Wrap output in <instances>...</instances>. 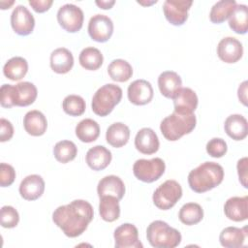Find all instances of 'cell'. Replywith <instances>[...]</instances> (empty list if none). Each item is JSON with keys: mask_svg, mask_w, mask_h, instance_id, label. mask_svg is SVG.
I'll list each match as a JSON object with an SVG mask.
<instances>
[{"mask_svg": "<svg viewBox=\"0 0 248 248\" xmlns=\"http://www.w3.org/2000/svg\"><path fill=\"white\" fill-rule=\"evenodd\" d=\"M247 80H244L238 87L237 90V96L239 101L244 105L247 106Z\"/></svg>", "mask_w": 248, "mask_h": 248, "instance_id": "44", "label": "cell"}, {"mask_svg": "<svg viewBox=\"0 0 248 248\" xmlns=\"http://www.w3.org/2000/svg\"><path fill=\"white\" fill-rule=\"evenodd\" d=\"M197 118L194 113L180 114L173 111L165 117L161 124L160 130L166 140L175 141L186 134H190L196 127Z\"/></svg>", "mask_w": 248, "mask_h": 248, "instance_id": "5", "label": "cell"}, {"mask_svg": "<svg viewBox=\"0 0 248 248\" xmlns=\"http://www.w3.org/2000/svg\"><path fill=\"white\" fill-rule=\"evenodd\" d=\"M166 164L161 158L139 159L133 166L134 175L140 181L151 183L158 180L165 172Z\"/></svg>", "mask_w": 248, "mask_h": 248, "instance_id": "8", "label": "cell"}, {"mask_svg": "<svg viewBox=\"0 0 248 248\" xmlns=\"http://www.w3.org/2000/svg\"><path fill=\"white\" fill-rule=\"evenodd\" d=\"M37 87L29 81H21L15 85L3 84L0 88V103L3 108L27 107L37 98Z\"/></svg>", "mask_w": 248, "mask_h": 248, "instance_id": "3", "label": "cell"}, {"mask_svg": "<svg viewBox=\"0 0 248 248\" xmlns=\"http://www.w3.org/2000/svg\"><path fill=\"white\" fill-rule=\"evenodd\" d=\"M130 138V129L122 122L111 124L106 132V140L108 144L115 148L124 146Z\"/></svg>", "mask_w": 248, "mask_h": 248, "instance_id": "26", "label": "cell"}, {"mask_svg": "<svg viewBox=\"0 0 248 248\" xmlns=\"http://www.w3.org/2000/svg\"><path fill=\"white\" fill-rule=\"evenodd\" d=\"M99 213L101 218L106 222H113L119 218L120 206L119 200L110 195L100 198Z\"/></svg>", "mask_w": 248, "mask_h": 248, "instance_id": "28", "label": "cell"}, {"mask_svg": "<svg viewBox=\"0 0 248 248\" xmlns=\"http://www.w3.org/2000/svg\"><path fill=\"white\" fill-rule=\"evenodd\" d=\"M206 152L213 158L223 157L227 150L228 146L226 141L221 138H213L206 143Z\"/></svg>", "mask_w": 248, "mask_h": 248, "instance_id": "39", "label": "cell"}, {"mask_svg": "<svg viewBox=\"0 0 248 248\" xmlns=\"http://www.w3.org/2000/svg\"><path fill=\"white\" fill-rule=\"evenodd\" d=\"M246 235V228L240 229L236 227H227L220 232L219 240L223 247L238 248L243 246Z\"/></svg>", "mask_w": 248, "mask_h": 248, "instance_id": "27", "label": "cell"}, {"mask_svg": "<svg viewBox=\"0 0 248 248\" xmlns=\"http://www.w3.org/2000/svg\"><path fill=\"white\" fill-rule=\"evenodd\" d=\"M74 66V56L66 47H58L50 54V68L57 74H66Z\"/></svg>", "mask_w": 248, "mask_h": 248, "instance_id": "25", "label": "cell"}, {"mask_svg": "<svg viewBox=\"0 0 248 248\" xmlns=\"http://www.w3.org/2000/svg\"><path fill=\"white\" fill-rule=\"evenodd\" d=\"M97 6H99L103 10H109L111 7L115 4L114 0H101V1H96L95 2Z\"/></svg>", "mask_w": 248, "mask_h": 248, "instance_id": "45", "label": "cell"}, {"mask_svg": "<svg viewBox=\"0 0 248 248\" xmlns=\"http://www.w3.org/2000/svg\"><path fill=\"white\" fill-rule=\"evenodd\" d=\"M108 73L114 81L125 82L133 76V68L124 59H114L108 66Z\"/></svg>", "mask_w": 248, "mask_h": 248, "instance_id": "32", "label": "cell"}, {"mask_svg": "<svg viewBox=\"0 0 248 248\" xmlns=\"http://www.w3.org/2000/svg\"><path fill=\"white\" fill-rule=\"evenodd\" d=\"M16 178V170L13 166L1 163L0 164V185L1 187L11 186Z\"/></svg>", "mask_w": 248, "mask_h": 248, "instance_id": "40", "label": "cell"}, {"mask_svg": "<svg viewBox=\"0 0 248 248\" xmlns=\"http://www.w3.org/2000/svg\"><path fill=\"white\" fill-rule=\"evenodd\" d=\"M182 80L179 75L173 71H165L158 78V86L161 94L166 98L172 99L181 88Z\"/></svg>", "mask_w": 248, "mask_h": 248, "instance_id": "23", "label": "cell"}, {"mask_svg": "<svg viewBox=\"0 0 248 248\" xmlns=\"http://www.w3.org/2000/svg\"><path fill=\"white\" fill-rule=\"evenodd\" d=\"M146 237L154 248H174L181 242V233L167 222L155 220L146 229Z\"/></svg>", "mask_w": 248, "mask_h": 248, "instance_id": "4", "label": "cell"}, {"mask_svg": "<svg viewBox=\"0 0 248 248\" xmlns=\"http://www.w3.org/2000/svg\"><path fill=\"white\" fill-rule=\"evenodd\" d=\"M97 193L99 198L110 195L120 201L125 194V185L120 177L116 175H107L98 182Z\"/></svg>", "mask_w": 248, "mask_h": 248, "instance_id": "20", "label": "cell"}, {"mask_svg": "<svg viewBox=\"0 0 248 248\" xmlns=\"http://www.w3.org/2000/svg\"><path fill=\"white\" fill-rule=\"evenodd\" d=\"M45 191V181L38 174L27 175L20 182L19 194L26 201H35L39 199Z\"/></svg>", "mask_w": 248, "mask_h": 248, "instance_id": "19", "label": "cell"}, {"mask_svg": "<svg viewBox=\"0 0 248 248\" xmlns=\"http://www.w3.org/2000/svg\"><path fill=\"white\" fill-rule=\"evenodd\" d=\"M28 71V63L25 58L20 56H15L9 59L4 67L3 74L4 76L11 80H20L25 77Z\"/></svg>", "mask_w": 248, "mask_h": 248, "instance_id": "29", "label": "cell"}, {"mask_svg": "<svg viewBox=\"0 0 248 248\" xmlns=\"http://www.w3.org/2000/svg\"><path fill=\"white\" fill-rule=\"evenodd\" d=\"M92 205L84 200H75L58 206L52 213V221L68 237H77L87 229L93 220Z\"/></svg>", "mask_w": 248, "mask_h": 248, "instance_id": "1", "label": "cell"}, {"mask_svg": "<svg viewBox=\"0 0 248 248\" xmlns=\"http://www.w3.org/2000/svg\"><path fill=\"white\" fill-rule=\"evenodd\" d=\"M19 222V215L16 209L11 205H4L0 210V223L3 228L12 229Z\"/></svg>", "mask_w": 248, "mask_h": 248, "instance_id": "38", "label": "cell"}, {"mask_svg": "<svg viewBox=\"0 0 248 248\" xmlns=\"http://www.w3.org/2000/svg\"><path fill=\"white\" fill-rule=\"evenodd\" d=\"M111 152L103 145H95L91 147L86 155L85 161L93 170H102L106 169L111 162Z\"/></svg>", "mask_w": 248, "mask_h": 248, "instance_id": "21", "label": "cell"}, {"mask_svg": "<svg viewBox=\"0 0 248 248\" xmlns=\"http://www.w3.org/2000/svg\"><path fill=\"white\" fill-rule=\"evenodd\" d=\"M153 93L151 83L145 79L134 80L127 90L129 101L136 106L148 104L153 98Z\"/></svg>", "mask_w": 248, "mask_h": 248, "instance_id": "15", "label": "cell"}, {"mask_svg": "<svg viewBox=\"0 0 248 248\" xmlns=\"http://www.w3.org/2000/svg\"><path fill=\"white\" fill-rule=\"evenodd\" d=\"M83 12L74 4H65L57 12V21L59 25L69 33L79 31L83 24Z\"/></svg>", "mask_w": 248, "mask_h": 248, "instance_id": "9", "label": "cell"}, {"mask_svg": "<svg viewBox=\"0 0 248 248\" xmlns=\"http://www.w3.org/2000/svg\"><path fill=\"white\" fill-rule=\"evenodd\" d=\"M23 127L29 135L39 137L46 133L47 128V121L43 112L37 109H33L24 115Z\"/></svg>", "mask_w": 248, "mask_h": 248, "instance_id": "24", "label": "cell"}, {"mask_svg": "<svg viewBox=\"0 0 248 248\" xmlns=\"http://www.w3.org/2000/svg\"><path fill=\"white\" fill-rule=\"evenodd\" d=\"M242 54V44L236 38H223L217 46V55L225 63H235L240 60Z\"/></svg>", "mask_w": 248, "mask_h": 248, "instance_id": "14", "label": "cell"}, {"mask_svg": "<svg viewBox=\"0 0 248 248\" xmlns=\"http://www.w3.org/2000/svg\"><path fill=\"white\" fill-rule=\"evenodd\" d=\"M76 136L82 142H92L100 136V126L91 118L82 119L76 126Z\"/></svg>", "mask_w": 248, "mask_h": 248, "instance_id": "30", "label": "cell"}, {"mask_svg": "<svg viewBox=\"0 0 248 248\" xmlns=\"http://www.w3.org/2000/svg\"><path fill=\"white\" fill-rule=\"evenodd\" d=\"M29 5L36 13H45L52 5V0H29Z\"/></svg>", "mask_w": 248, "mask_h": 248, "instance_id": "43", "label": "cell"}, {"mask_svg": "<svg viewBox=\"0 0 248 248\" xmlns=\"http://www.w3.org/2000/svg\"><path fill=\"white\" fill-rule=\"evenodd\" d=\"M236 6L234 0H221L215 3L209 13L210 21L213 23H222L230 17Z\"/></svg>", "mask_w": 248, "mask_h": 248, "instance_id": "35", "label": "cell"}, {"mask_svg": "<svg viewBox=\"0 0 248 248\" xmlns=\"http://www.w3.org/2000/svg\"><path fill=\"white\" fill-rule=\"evenodd\" d=\"M115 248H142L139 240V232L135 225L124 223L117 227L113 233Z\"/></svg>", "mask_w": 248, "mask_h": 248, "instance_id": "13", "label": "cell"}, {"mask_svg": "<svg viewBox=\"0 0 248 248\" xmlns=\"http://www.w3.org/2000/svg\"><path fill=\"white\" fill-rule=\"evenodd\" d=\"M87 30L93 41L105 43L112 36L113 22L108 16L98 14L89 19Z\"/></svg>", "mask_w": 248, "mask_h": 248, "instance_id": "11", "label": "cell"}, {"mask_svg": "<svg viewBox=\"0 0 248 248\" xmlns=\"http://www.w3.org/2000/svg\"><path fill=\"white\" fill-rule=\"evenodd\" d=\"M14 136V127L13 124L5 119L1 118L0 119V141H8L10 140Z\"/></svg>", "mask_w": 248, "mask_h": 248, "instance_id": "41", "label": "cell"}, {"mask_svg": "<svg viewBox=\"0 0 248 248\" xmlns=\"http://www.w3.org/2000/svg\"><path fill=\"white\" fill-rule=\"evenodd\" d=\"M247 163L248 159L247 157H243L238 160L236 168H237V173L239 177V182L242 184L244 188H248L247 185V179H248V173H247Z\"/></svg>", "mask_w": 248, "mask_h": 248, "instance_id": "42", "label": "cell"}, {"mask_svg": "<svg viewBox=\"0 0 248 248\" xmlns=\"http://www.w3.org/2000/svg\"><path fill=\"white\" fill-rule=\"evenodd\" d=\"M63 110L71 116H79L83 114L86 108L85 101L82 97L75 94L68 95L64 98L62 103Z\"/></svg>", "mask_w": 248, "mask_h": 248, "instance_id": "37", "label": "cell"}, {"mask_svg": "<svg viewBox=\"0 0 248 248\" xmlns=\"http://www.w3.org/2000/svg\"><path fill=\"white\" fill-rule=\"evenodd\" d=\"M225 215L234 222H242L248 218V196L232 197L224 204Z\"/></svg>", "mask_w": 248, "mask_h": 248, "instance_id": "17", "label": "cell"}, {"mask_svg": "<svg viewBox=\"0 0 248 248\" xmlns=\"http://www.w3.org/2000/svg\"><path fill=\"white\" fill-rule=\"evenodd\" d=\"M192 4L191 0H166L163 4V12L167 20L175 26L184 24Z\"/></svg>", "mask_w": 248, "mask_h": 248, "instance_id": "10", "label": "cell"}, {"mask_svg": "<svg viewBox=\"0 0 248 248\" xmlns=\"http://www.w3.org/2000/svg\"><path fill=\"white\" fill-rule=\"evenodd\" d=\"M230 28L237 34H246L248 30V8L244 4H236L229 17Z\"/></svg>", "mask_w": 248, "mask_h": 248, "instance_id": "31", "label": "cell"}, {"mask_svg": "<svg viewBox=\"0 0 248 248\" xmlns=\"http://www.w3.org/2000/svg\"><path fill=\"white\" fill-rule=\"evenodd\" d=\"M224 178V169L215 162H204L188 174V184L196 193H204L217 187Z\"/></svg>", "mask_w": 248, "mask_h": 248, "instance_id": "2", "label": "cell"}, {"mask_svg": "<svg viewBox=\"0 0 248 248\" xmlns=\"http://www.w3.org/2000/svg\"><path fill=\"white\" fill-rule=\"evenodd\" d=\"M182 197V188L180 184L169 179L162 183L153 193V202L155 206L162 210L170 209Z\"/></svg>", "mask_w": 248, "mask_h": 248, "instance_id": "7", "label": "cell"}, {"mask_svg": "<svg viewBox=\"0 0 248 248\" xmlns=\"http://www.w3.org/2000/svg\"><path fill=\"white\" fill-rule=\"evenodd\" d=\"M227 135L234 140H242L248 134V123L241 114H232L227 117L224 124Z\"/></svg>", "mask_w": 248, "mask_h": 248, "instance_id": "22", "label": "cell"}, {"mask_svg": "<svg viewBox=\"0 0 248 248\" xmlns=\"http://www.w3.org/2000/svg\"><path fill=\"white\" fill-rule=\"evenodd\" d=\"M135 146L140 153L151 155L158 151L160 142L156 133L151 128H142L135 137Z\"/></svg>", "mask_w": 248, "mask_h": 248, "instance_id": "18", "label": "cell"}, {"mask_svg": "<svg viewBox=\"0 0 248 248\" xmlns=\"http://www.w3.org/2000/svg\"><path fill=\"white\" fill-rule=\"evenodd\" d=\"M178 218L183 224L187 226L196 225L202 220L203 209L199 203L187 202L180 208Z\"/></svg>", "mask_w": 248, "mask_h": 248, "instance_id": "34", "label": "cell"}, {"mask_svg": "<svg viewBox=\"0 0 248 248\" xmlns=\"http://www.w3.org/2000/svg\"><path fill=\"white\" fill-rule=\"evenodd\" d=\"M11 25L16 34L20 36H27L33 32L35 19L33 15L25 6L17 5L11 15Z\"/></svg>", "mask_w": 248, "mask_h": 248, "instance_id": "12", "label": "cell"}, {"mask_svg": "<svg viewBox=\"0 0 248 248\" xmlns=\"http://www.w3.org/2000/svg\"><path fill=\"white\" fill-rule=\"evenodd\" d=\"M174 111L180 114H192L199 103L198 96L189 87H181L172 98Z\"/></svg>", "mask_w": 248, "mask_h": 248, "instance_id": "16", "label": "cell"}, {"mask_svg": "<svg viewBox=\"0 0 248 248\" xmlns=\"http://www.w3.org/2000/svg\"><path fill=\"white\" fill-rule=\"evenodd\" d=\"M122 99V89L113 83L101 86L92 98V110L99 116L108 115Z\"/></svg>", "mask_w": 248, "mask_h": 248, "instance_id": "6", "label": "cell"}, {"mask_svg": "<svg viewBox=\"0 0 248 248\" xmlns=\"http://www.w3.org/2000/svg\"><path fill=\"white\" fill-rule=\"evenodd\" d=\"M77 154L78 148L76 144L71 140H60L53 147V155L55 159L62 164L73 161L76 158Z\"/></svg>", "mask_w": 248, "mask_h": 248, "instance_id": "36", "label": "cell"}, {"mask_svg": "<svg viewBox=\"0 0 248 248\" xmlns=\"http://www.w3.org/2000/svg\"><path fill=\"white\" fill-rule=\"evenodd\" d=\"M78 61L82 68L89 71H95L102 66L104 57L102 52L98 48L88 46L80 51Z\"/></svg>", "mask_w": 248, "mask_h": 248, "instance_id": "33", "label": "cell"}]
</instances>
